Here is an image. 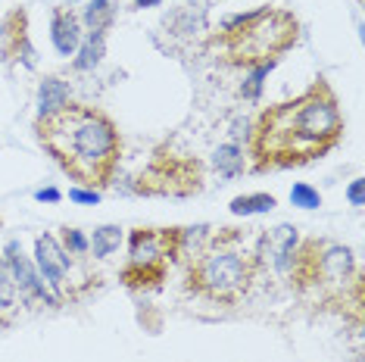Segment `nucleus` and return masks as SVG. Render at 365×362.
<instances>
[{
    "mask_svg": "<svg viewBox=\"0 0 365 362\" xmlns=\"http://www.w3.org/2000/svg\"><path fill=\"white\" fill-rule=\"evenodd\" d=\"M344 138V113L325 78H315L303 94L262 110L250 125L253 172L294 169L322 160Z\"/></svg>",
    "mask_w": 365,
    "mask_h": 362,
    "instance_id": "f257e3e1",
    "label": "nucleus"
},
{
    "mask_svg": "<svg viewBox=\"0 0 365 362\" xmlns=\"http://www.w3.org/2000/svg\"><path fill=\"white\" fill-rule=\"evenodd\" d=\"M35 131L41 147L76 181L97 191L113 181L122 156V138L103 110L88 103H69L53 119L35 122Z\"/></svg>",
    "mask_w": 365,
    "mask_h": 362,
    "instance_id": "f03ea898",
    "label": "nucleus"
},
{
    "mask_svg": "<svg viewBox=\"0 0 365 362\" xmlns=\"http://www.w3.org/2000/svg\"><path fill=\"white\" fill-rule=\"evenodd\" d=\"M256 275H259L256 244L247 241L240 228H219L210 234L203 250L190 257L187 291L219 306H235L250 294Z\"/></svg>",
    "mask_w": 365,
    "mask_h": 362,
    "instance_id": "7ed1b4c3",
    "label": "nucleus"
},
{
    "mask_svg": "<svg viewBox=\"0 0 365 362\" xmlns=\"http://www.w3.org/2000/svg\"><path fill=\"white\" fill-rule=\"evenodd\" d=\"M287 278L300 294H312L322 303H350L353 316H362V272L350 247L325 237H306Z\"/></svg>",
    "mask_w": 365,
    "mask_h": 362,
    "instance_id": "20e7f679",
    "label": "nucleus"
},
{
    "mask_svg": "<svg viewBox=\"0 0 365 362\" xmlns=\"http://www.w3.org/2000/svg\"><path fill=\"white\" fill-rule=\"evenodd\" d=\"M300 38V22L281 6H259L250 13L228 16L212 44L228 66H259L281 60Z\"/></svg>",
    "mask_w": 365,
    "mask_h": 362,
    "instance_id": "39448f33",
    "label": "nucleus"
},
{
    "mask_svg": "<svg viewBox=\"0 0 365 362\" xmlns=\"http://www.w3.org/2000/svg\"><path fill=\"white\" fill-rule=\"evenodd\" d=\"M181 228H135L128 234V262L119 278L131 291H150L165 281L169 262L178 257Z\"/></svg>",
    "mask_w": 365,
    "mask_h": 362,
    "instance_id": "423d86ee",
    "label": "nucleus"
},
{
    "mask_svg": "<svg viewBox=\"0 0 365 362\" xmlns=\"http://www.w3.org/2000/svg\"><path fill=\"white\" fill-rule=\"evenodd\" d=\"M31 262L41 272L44 284L60 297L63 303L78 300L85 291L97 284V275L88 272V259H76L63 250V244L56 241V234L44 232L35 237V253H31Z\"/></svg>",
    "mask_w": 365,
    "mask_h": 362,
    "instance_id": "0eeeda50",
    "label": "nucleus"
},
{
    "mask_svg": "<svg viewBox=\"0 0 365 362\" xmlns=\"http://www.w3.org/2000/svg\"><path fill=\"white\" fill-rule=\"evenodd\" d=\"M203 187L200 162L197 160H178V156H160L144 175L138 178L140 194H169V197H187Z\"/></svg>",
    "mask_w": 365,
    "mask_h": 362,
    "instance_id": "6e6552de",
    "label": "nucleus"
},
{
    "mask_svg": "<svg viewBox=\"0 0 365 362\" xmlns=\"http://www.w3.org/2000/svg\"><path fill=\"white\" fill-rule=\"evenodd\" d=\"M0 257H4L6 269H10V275L16 281V291H19V300L26 303V306H31V303L47 306V309H60L63 306V300L44 284V278H41V272L35 269L31 257H26L22 241H16V237H13V241H6V247H4V253H0Z\"/></svg>",
    "mask_w": 365,
    "mask_h": 362,
    "instance_id": "1a4fd4ad",
    "label": "nucleus"
},
{
    "mask_svg": "<svg viewBox=\"0 0 365 362\" xmlns=\"http://www.w3.org/2000/svg\"><path fill=\"white\" fill-rule=\"evenodd\" d=\"M297 250H300V234H297L294 225H278L272 232H262L256 237V259H259V269H269L275 275H290L297 262Z\"/></svg>",
    "mask_w": 365,
    "mask_h": 362,
    "instance_id": "9d476101",
    "label": "nucleus"
},
{
    "mask_svg": "<svg viewBox=\"0 0 365 362\" xmlns=\"http://www.w3.org/2000/svg\"><path fill=\"white\" fill-rule=\"evenodd\" d=\"M0 53L6 63H22L26 69H35V47L29 41L26 10H10L0 19Z\"/></svg>",
    "mask_w": 365,
    "mask_h": 362,
    "instance_id": "9b49d317",
    "label": "nucleus"
},
{
    "mask_svg": "<svg viewBox=\"0 0 365 362\" xmlns=\"http://www.w3.org/2000/svg\"><path fill=\"white\" fill-rule=\"evenodd\" d=\"M81 19L69 6H56L51 16V44L60 56H76L78 44H81Z\"/></svg>",
    "mask_w": 365,
    "mask_h": 362,
    "instance_id": "f8f14e48",
    "label": "nucleus"
},
{
    "mask_svg": "<svg viewBox=\"0 0 365 362\" xmlns=\"http://www.w3.org/2000/svg\"><path fill=\"white\" fill-rule=\"evenodd\" d=\"M72 103V88L69 81H63L60 76H44L38 85V116L35 122L53 119L56 113H63Z\"/></svg>",
    "mask_w": 365,
    "mask_h": 362,
    "instance_id": "ddd939ff",
    "label": "nucleus"
},
{
    "mask_svg": "<svg viewBox=\"0 0 365 362\" xmlns=\"http://www.w3.org/2000/svg\"><path fill=\"white\" fill-rule=\"evenodd\" d=\"M106 56V31H85L76 56H72V69L76 72H94Z\"/></svg>",
    "mask_w": 365,
    "mask_h": 362,
    "instance_id": "4468645a",
    "label": "nucleus"
},
{
    "mask_svg": "<svg viewBox=\"0 0 365 362\" xmlns=\"http://www.w3.org/2000/svg\"><path fill=\"white\" fill-rule=\"evenodd\" d=\"M212 169L219 172V178H240L244 175V169H247V153H244V147L240 144H219L212 150Z\"/></svg>",
    "mask_w": 365,
    "mask_h": 362,
    "instance_id": "2eb2a0df",
    "label": "nucleus"
},
{
    "mask_svg": "<svg viewBox=\"0 0 365 362\" xmlns=\"http://www.w3.org/2000/svg\"><path fill=\"white\" fill-rule=\"evenodd\" d=\"M19 306H22V300H19V291H16V281H13L10 269H6L4 257H0V325H10Z\"/></svg>",
    "mask_w": 365,
    "mask_h": 362,
    "instance_id": "dca6fc26",
    "label": "nucleus"
},
{
    "mask_svg": "<svg viewBox=\"0 0 365 362\" xmlns=\"http://www.w3.org/2000/svg\"><path fill=\"white\" fill-rule=\"evenodd\" d=\"M88 244H91V257L94 259H110L122 247V228L119 225H97L94 232L88 234Z\"/></svg>",
    "mask_w": 365,
    "mask_h": 362,
    "instance_id": "f3484780",
    "label": "nucleus"
},
{
    "mask_svg": "<svg viewBox=\"0 0 365 362\" xmlns=\"http://www.w3.org/2000/svg\"><path fill=\"white\" fill-rule=\"evenodd\" d=\"M278 207V200L272 194H262V191H256V194H240L235 197V200L228 203V210H231V216H265V212H272Z\"/></svg>",
    "mask_w": 365,
    "mask_h": 362,
    "instance_id": "a211bd4d",
    "label": "nucleus"
},
{
    "mask_svg": "<svg viewBox=\"0 0 365 362\" xmlns=\"http://www.w3.org/2000/svg\"><path fill=\"white\" fill-rule=\"evenodd\" d=\"M113 19H115V0H88L81 26H85V31H110Z\"/></svg>",
    "mask_w": 365,
    "mask_h": 362,
    "instance_id": "6ab92c4d",
    "label": "nucleus"
},
{
    "mask_svg": "<svg viewBox=\"0 0 365 362\" xmlns=\"http://www.w3.org/2000/svg\"><path fill=\"white\" fill-rule=\"evenodd\" d=\"M275 60L272 63H259V66H247L244 69V81H240V97L244 100H250L256 103L262 97V88H265V78H269V72L275 69Z\"/></svg>",
    "mask_w": 365,
    "mask_h": 362,
    "instance_id": "aec40b11",
    "label": "nucleus"
},
{
    "mask_svg": "<svg viewBox=\"0 0 365 362\" xmlns=\"http://www.w3.org/2000/svg\"><path fill=\"white\" fill-rule=\"evenodd\" d=\"M56 241L63 244V250L69 253V257L76 259H88L91 257V244H88V234L81 232V228H60V234H56Z\"/></svg>",
    "mask_w": 365,
    "mask_h": 362,
    "instance_id": "412c9836",
    "label": "nucleus"
},
{
    "mask_svg": "<svg viewBox=\"0 0 365 362\" xmlns=\"http://www.w3.org/2000/svg\"><path fill=\"white\" fill-rule=\"evenodd\" d=\"M290 203H294L297 210H319L322 194L315 191L312 185H306V181H297V185L290 187Z\"/></svg>",
    "mask_w": 365,
    "mask_h": 362,
    "instance_id": "4be33fe9",
    "label": "nucleus"
},
{
    "mask_svg": "<svg viewBox=\"0 0 365 362\" xmlns=\"http://www.w3.org/2000/svg\"><path fill=\"white\" fill-rule=\"evenodd\" d=\"M69 200L78 203V207H97V203H101V191H97V187H72Z\"/></svg>",
    "mask_w": 365,
    "mask_h": 362,
    "instance_id": "5701e85b",
    "label": "nucleus"
},
{
    "mask_svg": "<svg viewBox=\"0 0 365 362\" xmlns=\"http://www.w3.org/2000/svg\"><path fill=\"white\" fill-rule=\"evenodd\" d=\"M35 200L38 203H47V207H56V203L63 200V191H60V187H38Z\"/></svg>",
    "mask_w": 365,
    "mask_h": 362,
    "instance_id": "b1692460",
    "label": "nucleus"
},
{
    "mask_svg": "<svg viewBox=\"0 0 365 362\" xmlns=\"http://www.w3.org/2000/svg\"><path fill=\"white\" fill-rule=\"evenodd\" d=\"M362 187H365L362 178H353L350 187H346V200H350V207H356V210L362 207Z\"/></svg>",
    "mask_w": 365,
    "mask_h": 362,
    "instance_id": "393cba45",
    "label": "nucleus"
},
{
    "mask_svg": "<svg viewBox=\"0 0 365 362\" xmlns=\"http://www.w3.org/2000/svg\"><path fill=\"white\" fill-rule=\"evenodd\" d=\"M163 0H135V6L138 10H153V6H160Z\"/></svg>",
    "mask_w": 365,
    "mask_h": 362,
    "instance_id": "a878e982",
    "label": "nucleus"
},
{
    "mask_svg": "<svg viewBox=\"0 0 365 362\" xmlns=\"http://www.w3.org/2000/svg\"><path fill=\"white\" fill-rule=\"evenodd\" d=\"M185 4H190V6H200V4H203V0H185Z\"/></svg>",
    "mask_w": 365,
    "mask_h": 362,
    "instance_id": "bb28decb",
    "label": "nucleus"
}]
</instances>
